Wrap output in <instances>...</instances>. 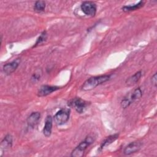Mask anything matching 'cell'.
<instances>
[{"mask_svg": "<svg viewBox=\"0 0 157 157\" xmlns=\"http://www.w3.org/2000/svg\"><path fill=\"white\" fill-rule=\"evenodd\" d=\"M82 11L88 16L94 17L96 13V5L91 1H85L80 6Z\"/></svg>", "mask_w": 157, "mask_h": 157, "instance_id": "obj_5", "label": "cell"}, {"mask_svg": "<svg viewBox=\"0 0 157 157\" xmlns=\"http://www.w3.org/2000/svg\"><path fill=\"white\" fill-rule=\"evenodd\" d=\"M45 2L44 1H37L35 2L34 6V10L37 12H41L44 11L45 9Z\"/></svg>", "mask_w": 157, "mask_h": 157, "instance_id": "obj_16", "label": "cell"}, {"mask_svg": "<svg viewBox=\"0 0 157 157\" xmlns=\"http://www.w3.org/2000/svg\"><path fill=\"white\" fill-rule=\"evenodd\" d=\"M70 104L78 113H83L88 105L86 101L80 98H75L73 99L71 101Z\"/></svg>", "mask_w": 157, "mask_h": 157, "instance_id": "obj_6", "label": "cell"}, {"mask_svg": "<svg viewBox=\"0 0 157 157\" xmlns=\"http://www.w3.org/2000/svg\"><path fill=\"white\" fill-rule=\"evenodd\" d=\"M144 4V2L142 1H139L138 3L134 4V5H129V6H124L122 7V10L124 12H130L132 10H136L137 9H140L142 7Z\"/></svg>", "mask_w": 157, "mask_h": 157, "instance_id": "obj_15", "label": "cell"}, {"mask_svg": "<svg viewBox=\"0 0 157 157\" xmlns=\"http://www.w3.org/2000/svg\"><path fill=\"white\" fill-rule=\"evenodd\" d=\"M12 145V136L10 134L6 135L1 143V150L2 153L11 148Z\"/></svg>", "mask_w": 157, "mask_h": 157, "instance_id": "obj_12", "label": "cell"}, {"mask_svg": "<svg viewBox=\"0 0 157 157\" xmlns=\"http://www.w3.org/2000/svg\"><path fill=\"white\" fill-rule=\"evenodd\" d=\"M151 83L152 84L156 87L157 85V77H156V73H155L154 75L151 77Z\"/></svg>", "mask_w": 157, "mask_h": 157, "instance_id": "obj_18", "label": "cell"}, {"mask_svg": "<svg viewBox=\"0 0 157 157\" xmlns=\"http://www.w3.org/2000/svg\"><path fill=\"white\" fill-rule=\"evenodd\" d=\"M142 71H138L136 72L134 75H131L130 77H129L126 81V83L128 86H132L136 84L140 78L142 77Z\"/></svg>", "mask_w": 157, "mask_h": 157, "instance_id": "obj_14", "label": "cell"}, {"mask_svg": "<svg viewBox=\"0 0 157 157\" xmlns=\"http://www.w3.org/2000/svg\"><path fill=\"white\" fill-rule=\"evenodd\" d=\"M40 118V114L39 112H32L27 118L26 122L28 126L31 128H34L37 124Z\"/></svg>", "mask_w": 157, "mask_h": 157, "instance_id": "obj_10", "label": "cell"}, {"mask_svg": "<svg viewBox=\"0 0 157 157\" xmlns=\"http://www.w3.org/2000/svg\"><path fill=\"white\" fill-rule=\"evenodd\" d=\"M53 125V118L52 116H47L45 121V125L43 128V134L45 137H49L52 134Z\"/></svg>", "mask_w": 157, "mask_h": 157, "instance_id": "obj_11", "label": "cell"}, {"mask_svg": "<svg viewBox=\"0 0 157 157\" xmlns=\"http://www.w3.org/2000/svg\"><path fill=\"white\" fill-rule=\"evenodd\" d=\"M19 65V60L17 59L15 61H12L9 63H6L3 66L2 70L5 74L10 75L13 73L18 67Z\"/></svg>", "mask_w": 157, "mask_h": 157, "instance_id": "obj_9", "label": "cell"}, {"mask_svg": "<svg viewBox=\"0 0 157 157\" xmlns=\"http://www.w3.org/2000/svg\"><path fill=\"white\" fill-rule=\"evenodd\" d=\"M142 96V91L140 88L138 87L136 88L131 93L125 96L121 101V106L123 109H126L129 107L132 103L139 100Z\"/></svg>", "mask_w": 157, "mask_h": 157, "instance_id": "obj_3", "label": "cell"}, {"mask_svg": "<svg viewBox=\"0 0 157 157\" xmlns=\"http://www.w3.org/2000/svg\"><path fill=\"white\" fill-rule=\"evenodd\" d=\"M95 140L94 135L90 134L87 136L83 140H82L71 152L72 157H82L83 156L86 148L92 144Z\"/></svg>", "mask_w": 157, "mask_h": 157, "instance_id": "obj_2", "label": "cell"}, {"mask_svg": "<svg viewBox=\"0 0 157 157\" xmlns=\"http://www.w3.org/2000/svg\"><path fill=\"white\" fill-rule=\"evenodd\" d=\"M118 138V134H115L113 135H110L105 139L101 143L99 148V151L102 150L104 148L107 147L109 146L110 144H111L112 142H113L115 140H117Z\"/></svg>", "mask_w": 157, "mask_h": 157, "instance_id": "obj_13", "label": "cell"}, {"mask_svg": "<svg viewBox=\"0 0 157 157\" xmlns=\"http://www.w3.org/2000/svg\"><path fill=\"white\" fill-rule=\"evenodd\" d=\"M110 78V75H104L91 77L88 78L83 83L81 89L83 91H90L95 88L98 85L108 81Z\"/></svg>", "mask_w": 157, "mask_h": 157, "instance_id": "obj_1", "label": "cell"}, {"mask_svg": "<svg viewBox=\"0 0 157 157\" xmlns=\"http://www.w3.org/2000/svg\"><path fill=\"white\" fill-rule=\"evenodd\" d=\"M142 145V144L140 141H134L129 143L125 147L123 150V153L125 155H130L135 153L140 150Z\"/></svg>", "mask_w": 157, "mask_h": 157, "instance_id": "obj_7", "label": "cell"}, {"mask_svg": "<svg viewBox=\"0 0 157 157\" xmlns=\"http://www.w3.org/2000/svg\"><path fill=\"white\" fill-rule=\"evenodd\" d=\"M70 110L69 109H62L58 111L53 117L55 122L58 125H61L66 123L69 118Z\"/></svg>", "mask_w": 157, "mask_h": 157, "instance_id": "obj_4", "label": "cell"}, {"mask_svg": "<svg viewBox=\"0 0 157 157\" xmlns=\"http://www.w3.org/2000/svg\"><path fill=\"white\" fill-rule=\"evenodd\" d=\"M59 89V87L56 86H50L47 85H42L40 87L37 91V96L39 97H44L58 90Z\"/></svg>", "mask_w": 157, "mask_h": 157, "instance_id": "obj_8", "label": "cell"}, {"mask_svg": "<svg viewBox=\"0 0 157 157\" xmlns=\"http://www.w3.org/2000/svg\"><path fill=\"white\" fill-rule=\"evenodd\" d=\"M47 32L45 31H43L40 35L39 36V37L37 38L36 43H35V45L33 46V47H36L37 45L43 43L44 42H45L47 39Z\"/></svg>", "mask_w": 157, "mask_h": 157, "instance_id": "obj_17", "label": "cell"}]
</instances>
